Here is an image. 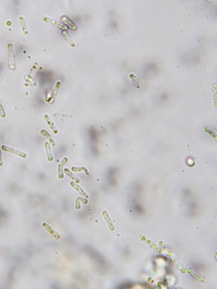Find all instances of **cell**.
<instances>
[{
    "mask_svg": "<svg viewBox=\"0 0 217 289\" xmlns=\"http://www.w3.org/2000/svg\"><path fill=\"white\" fill-rule=\"evenodd\" d=\"M1 149L3 151H4V152L14 154L20 156L23 159H25L26 158L27 154L25 153L17 150V149H15L13 148L10 147L5 146V145H3L1 146Z\"/></svg>",
    "mask_w": 217,
    "mask_h": 289,
    "instance_id": "1",
    "label": "cell"
},
{
    "mask_svg": "<svg viewBox=\"0 0 217 289\" xmlns=\"http://www.w3.org/2000/svg\"><path fill=\"white\" fill-rule=\"evenodd\" d=\"M43 118L45 121L47 122L48 125L50 127L51 129L53 131V132L55 135H57L58 133V131L56 128V126L54 125V122L52 121V120L50 119V116L48 115L45 114L43 115Z\"/></svg>",
    "mask_w": 217,
    "mask_h": 289,
    "instance_id": "2",
    "label": "cell"
},
{
    "mask_svg": "<svg viewBox=\"0 0 217 289\" xmlns=\"http://www.w3.org/2000/svg\"><path fill=\"white\" fill-rule=\"evenodd\" d=\"M68 159L66 157H64L62 160L61 163L59 164L58 167V176L60 179H62L64 178V173H63V169L64 166L68 162Z\"/></svg>",
    "mask_w": 217,
    "mask_h": 289,
    "instance_id": "3",
    "label": "cell"
},
{
    "mask_svg": "<svg viewBox=\"0 0 217 289\" xmlns=\"http://www.w3.org/2000/svg\"><path fill=\"white\" fill-rule=\"evenodd\" d=\"M102 214H103V216H104V218L107 225H108V228H109L110 231H113L115 230V227L113 224L112 223V220L109 216L108 212L106 211H104L102 213Z\"/></svg>",
    "mask_w": 217,
    "mask_h": 289,
    "instance_id": "4",
    "label": "cell"
},
{
    "mask_svg": "<svg viewBox=\"0 0 217 289\" xmlns=\"http://www.w3.org/2000/svg\"><path fill=\"white\" fill-rule=\"evenodd\" d=\"M45 148L48 160L50 162L53 161L54 157H53V155H52L51 147H50V145L49 143L48 142H46L45 143Z\"/></svg>",
    "mask_w": 217,
    "mask_h": 289,
    "instance_id": "5",
    "label": "cell"
},
{
    "mask_svg": "<svg viewBox=\"0 0 217 289\" xmlns=\"http://www.w3.org/2000/svg\"><path fill=\"white\" fill-rule=\"evenodd\" d=\"M70 185H71L72 187L75 189L82 196L86 197V198H88V199L89 198L88 195L87 194V193L84 192V190L80 186L76 184V183L73 182V181H71V183H70Z\"/></svg>",
    "mask_w": 217,
    "mask_h": 289,
    "instance_id": "6",
    "label": "cell"
},
{
    "mask_svg": "<svg viewBox=\"0 0 217 289\" xmlns=\"http://www.w3.org/2000/svg\"><path fill=\"white\" fill-rule=\"evenodd\" d=\"M41 133L42 135L45 137L49 141L53 146H56V143H55L54 139H53L52 136L46 130L44 129H42L41 131Z\"/></svg>",
    "mask_w": 217,
    "mask_h": 289,
    "instance_id": "7",
    "label": "cell"
},
{
    "mask_svg": "<svg viewBox=\"0 0 217 289\" xmlns=\"http://www.w3.org/2000/svg\"><path fill=\"white\" fill-rule=\"evenodd\" d=\"M43 227H45L50 233V234H52V235L54 236V237H55L57 240H58V239H60V234H59L56 231H54L49 225H48V224H46V223H44L43 224Z\"/></svg>",
    "mask_w": 217,
    "mask_h": 289,
    "instance_id": "8",
    "label": "cell"
},
{
    "mask_svg": "<svg viewBox=\"0 0 217 289\" xmlns=\"http://www.w3.org/2000/svg\"><path fill=\"white\" fill-rule=\"evenodd\" d=\"M64 172L65 173V174L68 176L69 177H70L71 179H72V180H74V181H75V182L76 183H80V180L78 178L76 177L75 175L70 171V170L69 169H67V168H66L64 169Z\"/></svg>",
    "mask_w": 217,
    "mask_h": 289,
    "instance_id": "9",
    "label": "cell"
},
{
    "mask_svg": "<svg viewBox=\"0 0 217 289\" xmlns=\"http://www.w3.org/2000/svg\"><path fill=\"white\" fill-rule=\"evenodd\" d=\"M72 171L74 172H80V171H84V172L86 173L87 175H89V171L88 169L85 167H72L71 168Z\"/></svg>",
    "mask_w": 217,
    "mask_h": 289,
    "instance_id": "10",
    "label": "cell"
},
{
    "mask_svg": "<svg viewBox=\"0 0 217 289\" xmlns=\"http://www.w3.org/2000/svg\"><path fill=\"white\" fill-rule=\"evenodd\" d=\"M0 116L2 118H4L6 116L5 110H4V108L2 104L1 100H0Z\"/></svg>",
    "mask_w": 217,
    "mask_h": 289,
    "instance_id": "11",
    "label": "cell"
},
{
    "mask_svg": "<svg viewBox=\"0 0 217 289\" xmlns=\"http://www.w3.org/2000/svg\"><path fill=\"white\" fill-rule=\"evenodd\" d=\"M3 163L2 158V153L0 150V166H2Z\"/></svg>",
    "mask_w": 217,
    "mask_h": 289,
    "instance_id": "12",
    "label": "cell"
}]
</instances>
